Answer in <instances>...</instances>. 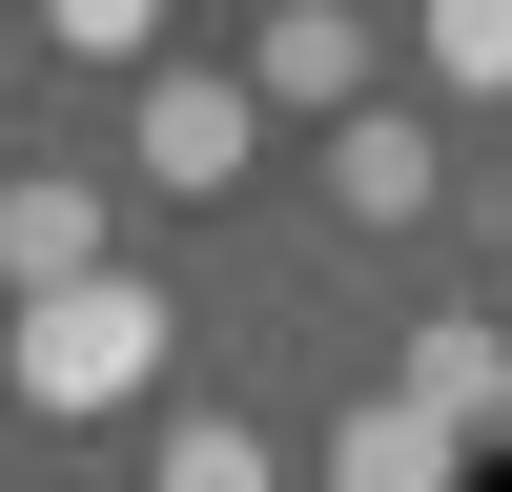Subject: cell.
I'll return each instance as SVG.
<instances>
[{"mask_svg":"<svg viewBox=\"0 0 512 492\" xmlns=\"http://www.w3.org/2000/svg\"><path fill=\"white\" fill-rule=\"evenodd\" d=\"M0 390H21V410H62V431H82V410H123V390H164V287H41V308H0Z\"/></svg>","mask_w":512,"mask_h":492,"instance_id":"1","label":"cell"},{"mask_svg":"<svg viewBox=\"0 0 512 492\" xmlns=\"http://www.w3.org/2000/svg\"><path fill=\"white\" fill-rule=\"evenodd\" d=\"M123 144H144L164 205H226L246 164H267V82L246 62H144V123H123Z\"/></svg>","mask_w":512,"mask_h":492,"instance_id":"2","label":"cell"},{"mask_svg":"<svg viewBox=\"0 0 512 492\" xmlns=\"http://www.w3.org/2000/svg\"><path fill=\"white\" fill-rule=\"evenodd\" d=\"M431 205H451V144L410 103H349V123H328V226H431Z\"/></svg>","mask_w":512,"mask_h":492,"instance_id":"3","label":"cell"},{"mask_svg":"<svg viewBox=\"0 0 512 492\" xmlns=\"http://www.w3.org/2000/svg\"><path fill=\"white\" fill-rule=\"evenodd\" d=\"M0 287H103V185L82 164H0Z\"/></svg>","mask_w":512,"mask_h":492,"instance_id":"4","label":"cell"},{"mask_svg":"<svg viewBox=\"0 0 512 492\" xmlns=\"http://www.w3.org/2000/svg\"><path fill=\"white\" fill-rule=\"evenodd\" d=\"M451 472H472V410H431V390H369L328 431V492H451Z\"/></svg>","mask_w":512,"mask_h":492,"instance_id":"5","label":"cell"},{"mask_svg":"<svg viewBox=\"0 0 512 492\" xmlns=\"http://www.w3.org/2000/svg\"><path fill=\"white\" fill-rule=\"evenodd\" d=\"M246 82H267V103H328V123H349V103H369V21H349V0H267Z\"/></svg>","mask_w":512,"mask_h":492,"instance_id":"6","label":"cell"},{"mask_svg":"<svg viewBox=\"0 0 512 492\" xmlns=\"http://www.w3.org/2000/svg\"><path fill=\"white\" fill-rule=\"evenodd\" d=\"M144 492H287V451L246 431V410H185V431L144 451Z\"/></svg>","mask_w":512,"mask_h":492,"instance_id":"7","label":"cell"},{"mask_svg":"<svg viewBox=\"0 0 512 492\" xmlns=\"http://www.w3.org/2000/svg\"><path fill=\"white\" fill-rule=\"evenodd\" d=\"M410 41H431L451 103H492V82H512V0H410Z\"/></svg>","mask_w":512,"mask_h":492,"instance_id":"8","label":"cell"},{"mask_svg":"<svg viewBox=\"0 0 512 492\" xmlns=\"http://www.w3.org/2000/svg\"><path fill=\"white\" fill-rule=\"evenodd\" d=\"M21 21L62 41V62H144V41H164V0H21Z\"/></svg>","mask_w":512,"mask_h":492,"instance_id":"9","label":"cell"}]
</instances>
